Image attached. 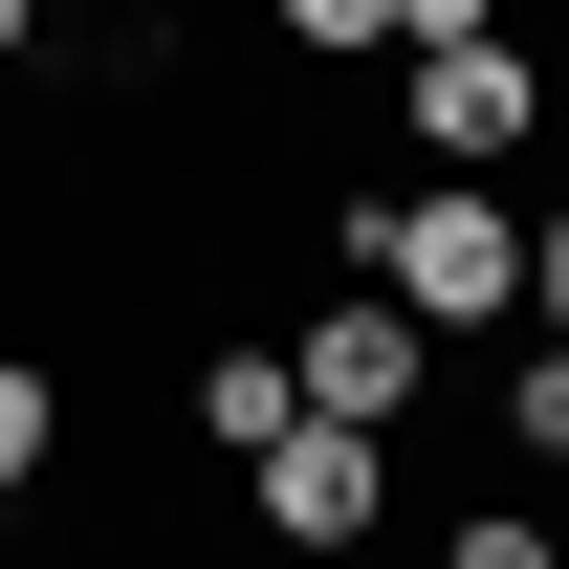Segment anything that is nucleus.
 Wrapping results in <instances>:
<instances>
[{
    "label": "nucleus",
    "instance_id": "obj_1",
    "mask_svg": "<svg viewBox=\"0 0 569 569\" xmlns=\"http://www.w3.org/2000/svg\"><path fill=\"white\" fill-rule=\"evenodd\" d=\"M329 241H351V263L395 284L417 329H482V307H526V219H503L482 176H417V198H351Z\"/></svg>",
    "mask_w": 569,
    "mask_h": 569
},
{
    "label": "nucleus",
    "instance_id": "obj_2",
    "mask_svg": "<svg viewBox=\"0 0 569 569\" xmlns=\"http://www.w3.org/2000/svg\"><path fill=\"white\" fill-rule=\"evenodd\" d=\"M241 503H263V548H372V526H395V438H351V417H284L263 460H241Z\"/></svg>",
    "mask_w": 569,
    "mask_h": 569
},
{
    "label": "nucleus",
    "instance_id": "obj_3",
    "mask_svg": "<svg viewBox=\"0 0 569 569\" xmlns=\"http://www.w3.org/2000/svg\"><path fill=\"white\" fill-rule=\"evenodd\" d=\"M284 372H307V417H351V438H395V417L438 395V329L395 307V284H351V307H307V351H284Z\"/></svg>",
    "mask_w": 569,
    "mask_h": 569
},
{
    "label": "nucleus",
    "instance_id": "obj_4",
    "mask_svg": "<svg viewBox=\"0 0 569 569\" xmlns=\"http://www.w3.org/2000/svg\"><path fill=\"white\" fill-rule=\"evenodd\" d=\"M526 132H548V88H526L503 22H482V44H417V153H438V176H503Z\"/></svg>",
    "mask_w": 569,
    "mask_h": 569
},
{
    "label": "nucleus",
    "instance_id": "obj_5",
    "mask_svg": "<svg viewBox=\"0 0 569 569\" xmlns=\"http://www.w3.org/2000/svg\"><path fill=\"white\" fill-rule=\"evenodd\" d=\"M284 417H307V372H284V351H219V372H198V438H219V460H263Z\"/></svg>",
    "mask_w": 569,
    "mask_h": 569
},
{
    "label": "nucleus",
    "instance_id": "obj_6",
    "mask_svg": "<svg viewBox=\"0 0 569 569\" xmlns=\"http://www.w3.org/2000/svg\"><path fill=\"white\" fill-rule=\"evenodd\" d=\"M284 44H307V67H372V44H395V0H263Z\"/></svg>",
    "mask_w": 569,
    "mask_h": 569
},
{
    "label": "nucleus",
    "instance_id": "obj_7",
    "mask_svg": "<svg viewBox=\"0 0 569 569\" xmlns=\"http://www.w3.org/2000/svg\"><path fill=\"white\" fill-rule=\"evenodd\" d=\"M44 438H67V395H44V372H22V351H0V503H22V482H44Z\"/></svg>",
    "mask_w": 569,
    "mask_h": 569
},
{
    "label": "nucleus",
    "instance_id": "obj_8",
    "mask_svg": "<svg viewBox=\"0 0 569 569\" xmlns=\"http://www.w3.org/2000/svg\"><path fill=\"white\" fill-rule=\"evenodd\" d=\"M503 438H526V460H569V351H526V372H503Z\"/></svg>",
    "mask_w": 569,
    "mask_h": 569
},
{
    "label": "nucleus",
    "instance_id": "obj_9",
    "mask_svg": "<svg viewBox=\"0 0 569 569\" xmlns=\"http://www.w3.org/2000/svg\"><path fill=\"white\" fill-rule=\"evenodd\" d=\"M438 569H569V548H548V526H526V503H482V526H460V548H438Z\"/></svg>",
    "mask_w": 569,
    "mask_h": 569
},
{
    "label": "nucleus",
    "instance_id": "obj_10",
    "mask_svg": "<svg viewBox=\"0 0 569 569\" xmlns=\"http://www.w3.org/2000/svg\"><path fill=\"white\" fill-rule=\"evenodd\" d=\"M526 307H548V351H569V198L526 219Z\"/></svg>",
    "mask_w": 569,
    "mask_h": 569
},
{
    "label": "nucleus",
    "instance_id": "obj_11",
    "mask_svg": "<svg viewBox=\"0 0 569 569\" xmlns=\"http://www.w3.org/2000/svg\"><path fill=\"white\" fill-rule=\"evenodd\" d=\"M482 22H503V0H395V44H482Z\"/></svg>",
    "mask_w": 569,
    "mask_h": 569
},
{
    "label": "nucleus",
    "instance_id": "obj_12",
    "mask_svg": "<svg viewBox=\"0 0 569 569\" xmlns=\"http://www.w3.org/2000/svg\"><path fill=\"white\" fill-rule=\"evenodd\" d=\"M22 44H44V0H0V67H22Z\"/></svg>",
    "mask_w": 569,
    "mask_h": 569
}]
</instances>
